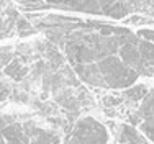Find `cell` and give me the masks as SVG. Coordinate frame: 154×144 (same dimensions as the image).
I'll use <instances>...</instances> for the list:
<instances>
[{"mask_svg": "<svg viewBox=\"0 0 154 144\" xmlns=\"http://www.w3.org/2000/svg\"><path fill=\"white\" fill-rule=\"evenodd\" d=\"M107 131L94 118H84L75 126L67 144H105Z\"/></svg>", "mask_w": 154, "mask_h": 144, "instance_id": "6da1fadb", "label": "cell"}, {"mask_svg": "<svg viewBox=\"0 0 154 144\" xmlns=\"http://www.w3.org/2000/svg\"><path fill=\"white\" fill-rule=\"evenodd\" d=\"M141 131L144 133L146 136H148L149 141H152V142H154V128H152V126H149V124L143 123V124H141Z\"/></svg>", "mask_w": 154, "mask_h": 144, "instance_id": "9c48e42d", "label": "cell"}, {"mask_svg": "<svg viewBox=\"0 0 154 144\" xmlns=\"http://www.w3.org/2000/svg\"><path fill=\"white\" fill-rule=\"evenodd\" d=\"M138 36H139V38H143L144 41L151 43V41H154V29H149V28H141V29L138 31Z\"/></svg>", "mask_w": 154, "mask_h": 144, "instance_id": "ba28073f", "label": "cell"}, {"mask_svg": "<svg viewBox=\"0 0 154 144\" xmlns=\"http://www.w3.org/2000/svg\"><path fill=\"white\" fill-rule=\"evenodd\" d=\"M2 138L7 144H28V136L25 134L21 124H10L2 130Z\"/></svg>", "mask_w": 154, "mask_h": 144, "instance_id": "7a4b0ae2", "label": "cell"}, {"mask_svg": "<svg viewBox=\"0 0 154 144\" xmlns=\"http://www.w3.org/2000/svg\"><path fill=\"white\" fill-rule=\"evenodd\" d=\"M146 95H148V87H146L144 84H138V85L126 88L122 93V97L128 102H141Z\"/></svg>", "mask_w": 154, "mask_h": 144, "instance_id": "277c9868", "label": "cell"}, {"mask_svg": "<svg viewBox=\"0 0 154 144\" xmlns=\"http://www.w3.org/2000/svg\"><path fill=\"white\" fill-rule=\"evenodd\" d=\"M5 74L18 82V80L25 79V75L28 74V69L20 59H12V62L5 66Z\"/></svg>", "mask_w": 154, "mask_h": 144, "instance_id": "3957f363", "label": "cell"}, {"mask_svg": "<svg viewBox=\"0 0 154 144\" xmlns=\"http://www.w3.org/2000/svg\"><path fill=\"white\" fill-rule=\"evenodd\" d=\"M10 95H12V87H10V84L7 82V80L0 79V102L7 100Z\"/></svg>", "mask_w": 154, "mask_h": 144, "instance_id": "52a82bcc", "label": "cell"}, {"mask_svg": "<svg viewBox=\"0 0 154 144\" xmlns=\"http://www.w3.org/2000/svg\"><path fill=\"white\" fill-rule=\"evenodd\" d=\"M148 10H152L154 12V2H148Z\"/></svg>", "mask_w": 154, "mask_h": 144, "instance_id": "30bf717a", "label": "cell"}, {"mask_svg": "<svg viewBox=\"0 0 154 144\" xmlns=\"http://www.w3.org/2000/svg\"><path fill=\"white\" fill-rule=\"evenodd\" d=\"M126 25H133V26H143V25H154V20L149 17H143V15H133V17L125 20Z\"/></svg>", "mask_w": 154, "mask_h": 144, "instance_id": "5b68a950", "label": "cell"}, {"mask_svg": "<svg viewBox=\"0 0 154 144\" xmlns=\"http://www.w3.org/2000/svg\"><path fill=\"white\" fill-rule=\"evenodd\" d=\"M122 102H123L122 95H105V97H103L105 108H116Z\"/></svg>", "mask_w": 154, "mask_h": 144, "instance_id": "8992f818", "label": "cell"}]
</instances>
